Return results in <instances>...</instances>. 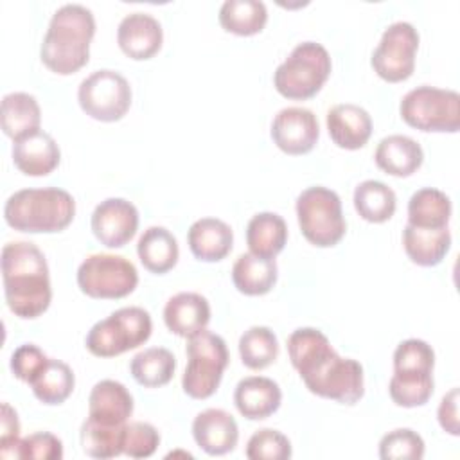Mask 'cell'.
Returning a JSON list of instances; mask_svg holds the SVG:
<instances>
[{
    "label": "cell",
    "mask_w": 460,
    "mask_h": 460,
    "mask_svg": "<svg viewBox=\"0 0 460 460\" xmlns=\"http://www.w3.org/2000/svg\"><path fill=\"white\" fill-rule=\"evenodd\" d=\"M288 354L311 394L349 406L363 397L361 363L341 358L320 329L300 327L293 331L288 338Z\"/></svg>",
    "instance_id": "obj_1"
},
{
    "label": "cell",
    "mask_w": 460,
    "mask_h": 460,
    "mask_svg": "<svg viewBox=\"0 0 460 460\" xmlns=\"http://www.w3.org/2000/svg\"><path fill=\"white\" fill-rule=\"evenodd\" d=\"M2 280L7 307L14 316H41L52 300L49 264L43 252L29 241H13L2 248Z\"/></svg>",
    "instance_id": "obj_2"
},
{
    "label": "cell",
    "mask_w": 460,
    "mask_h": 460,
    "mask_svg": "<svg viewBox=\"0 0 460 460\" xmlns=\"http://www.w3.org/2000/svg\"><path fill=\"white\" fill-rule=\"evenodd\" d=\"M95 36L93 13L81 4H65L50 18L43 36L40 58L54 74L70 75L90 59V43Z\"/></svg>",
    "instance_id": "obj_3"
},
{
    "label": "cell",
    "mask_w": 460,
    "mask_h": 460,
    "mask_svg": "<svg viewBox=\"0 0 460 460\" xmlns=\"http://www.w3.org/2000/svg\"><path fill=\"white\" fill-rule=\"evenodd\" d=\"M75 216V201L59 187L22 189L4 205L5 223L25 234H56L65 230Z\"/></svg>",
    "instance_id": "obj_4"
},
{
    "label": "cell",
    "mask_w": 460,
    "mask_h": 460,
    "mask_svg": "<svg viewBox=\"0 0 460 460\" xmlns=\"http://www.w3.org/2000/svg\"><path fill=\"white\" fill-rule=\"evenodd\" d=\"M332 70L327 49L316 41L298 43L273 74L275 90L293 101L314 97Z\"/></svg>",
    "instance_id": "obj_5"
},
{
    "label": "cell",
    "mask_w": 460,
    "mask_h": 460,
    "mask_svg": "<svg viewBox=\"0 0 460 460\" xmlns=\"http://www.w3.org/2000/svg\"><path fill=\"white\" fill-rule=\"evenodd\" d=\"M153 332L151 314L138 307H120L92 325L86 334V349L97 358H115L144 345Z\"/></svg>",
    "instance_id": "obj_6"
},
{
    "label": "cell",
    "mask_w": 460,
    "mask_h": 460,
    "mask_svg": "<svg viewBox=\"0 0 460 460\" xmlns=\"http://www.w3.org/2000/svg\"><path fill=\"white\" fill-rule=\"evenodd\" d=\"M187 340V367L181 388L192 399H208L219 388L230 361L226 343L219 334L207 329Z\"/></svg>",
    "instance_id": "obj_7"
},
{
    "label": "cell",
    "mask_w": 460,
    "mask_h": 460,
    "mask_svg": "<svg viewBox=\"0 0 460 460\" xmlns=\"http://www.w3.org/2000/svg\"><path fill=\"white\" fill-rule=\"evenodd\" d=\"M295 208L300 232L311 244L331 248L343 239L347 223L341 199L334 190L322 185L307 187L298 194Z\"/></svg>",
    "instance_id": "obj_8"
},
{
    "label": "cell",
    "mask_w": 460,
    "mask_h": 460,
    "mask_svg": "<svg viewBox=\"0 0 460 460\" xmlns=\"http://www.w3.org/2000/svg\"><path fill=\"white\" fill-rule=\"evenodd\" d=\"M401 119L426 133H456L460 129V95L429 84L410 90L399 104Z\"/></svg>",
    "instance_id": "obj_9"
},
{
    "label": "cell",
    "mask_w": 460,
    "mask_h": 460,
    "mask_svg": "<svg viewBox=\"0 0 460 460\" xmlns=\"http://www.w3.org/2000/svg\"><path fill=\"white\" fill-rule=\"evenodd\" d=\"M138 284L135 264L113 253L88 255L77 268V286L90 298L117 300L131 295Z\"/></svg>",
    "instance_id": "obj_10"
},
{
    "label": "cell",
    "mask_w": 460,
    "mask_h": 460,
    "mask_svg": "<svg viewBox=\"0 0 460 460\" xmlns=\"http://www.w3.org/2000/svg\"><path fill=\"white\" fill-rule=\"evenodd\" d=\"M77 101L88 117L101 122H117L131 106V86L115 70H95L81 81Z\"/></svg>",
    "instance_id": "obj_11"
},
{
    "label": "cell",
    "mask_w": 460,
    "mask_h": 460,
    "mask_svg": "<svg viewBox=\"0 0 460 460\" xmlns=\"http://www.w3.org/2000/svg\"><path fill=\"white\" fill-rule=\"evenodd\" d=\"M419 49V32L408 22L388 25L372 52L370 65L386 83L406 81L415 70V54Z\"/></svg>",
    "instance_id": "obj_12"
},
{
    "label": "cell",
    "mask_w": 460,
    "mask_h": 460,
    "mask_svg": "<svg viewBox=\"0 0 460 460\" xmlns=\"http://www.w3.org/2000/svg\"><path fill=\"white\" fill-rule=\"evenodd\" d=\"M271 140L286 155L298 156L313 151L320 137L316 115L300 106L282 108L271 122Z\"/></svg>",
    "instance_id": "obj_13"
},
{
    "label": "cell",
    "mask_w": 460,
    "mask_h": 460,
    "mask_svg": "<svg viewBox=\"0 0 460 460\" xmlns=\"http://www.w3.org/2000/svg\"><path fill=\"white\" fill-rule=\"evenodd\" d=\"M92 232L108 248H122L138 230V210L124 198H108L92 212Z\"/></svg>",
    "instance_id": "obj_14"
},
{
    "label": "cell",
    "mask_w": 460,
    "mask_h": 460,
    "mask_svg": "<svg viewBox=\"0 0 460 460\" xmlns=\"http://www.w3.org/2000/svg\"><path fill=\"white\" fill-rule=\"evenodd\" d=\"M164 31L160 22L147 13H131L117 27V43L120 50L135 59H151L162 47Z\"/></svg>",
    "instance_id": "obj_15"
},
{
    "label": "cell",
    "mask_w": 460,
    "mask_h": 460,
    "mask_svg": "<svg viewBox=\"0 0 460 460\" xmlns=\"http://www.w3.org/2000/svg\"><path fill=\"white\" fill-rule=\"evenodd\" d=\"M192 437L196 444L212 456L230 453L239 440L235 419L221 408H207L192 420Z\"/></svg>",
    "instance_id": "obj_16"
},
{
    "label": "cell",
    "mask_w": 460,
    "mask_h": 460,
    "mask_svg": "<svg viewBox=\"0 0 460 460\" xmlns=\"http://www.w3.org/2000/svg\"><path fill=\"white\" fill-rule=\"evenodd\" d=\"M327 131L331 140L349 151L361 149L372 135L370 113L352 102L336 104L327 111Z\"/></svg>",
    "instance_id": "obj_17"
},
{
    "label": "cell",
    "mask_w": 460,
    "mask_h": 460,
    "mask_svg": "<svg viewBox=\"0 0 460 460\" xmlns=\"http://www.w3.org/2000/svg\"><path fill=\"white\" fill-rule=\"evenodd\" d=\"M167 329L181 338H190L207 329L210 322L208 300L194 291H181L171 296L164 307Z\"/></svg>",
    "instance_id": "obj_18"
},
{
    "label": "cell",
    "mask_w": 460,
    "mask_h": 460,
    "mask_svg": "<svg viewBox=\"0 0 460 460\" xmlns=\"http://www.w3.org/2000/svg\"><path fill=\"white\" fill-rule=\"evenodd\" d=\"M61 162V151L52 135L36 131L13 144V164L25 176H47Z\"/></svg>",
    "instance_id": "obj_19"
},
{
    "label": "cell",
    "mask_w": 460,
    "mask_h": 460,
    "mask_svg": "<svg viewBox=\"0 0 460 460\" xmlns=\"http://www.w3.org/2000/svg\"><path fill=\"white\" fill-rule=\"evenodd\" d=\"M234 402L244 419L262 420L280 408L282 390L270 377L250 376L237 383Z\"/></svg>",
    "instance_id": "obj_20"
},
{
    "label": "cell",
    "mask_w": 460,
    "mask_h": 460,
    "mask_svg": "<svg viewBox=\"0 0 460 460\" xmlns=\"http://www.w3.org/2000/svg\"><path fill=\"white\" fill-rule=\"evenodd\" d=\"M135 408L129 390L113 379L93 385L88 397V417L104 424H126Z\"/></svg>",
    "instance_id": "obj_21"
},
{
    "label": "cell",
    "mask_w": 460,
    "mask_h": 460,
    "mask_svg": "<svg viewBox=\"0 0 460 460\" xmlns=\"http://www.w3.org/2000/svg\"><path fill=\"white\" fill-rule=\"evenodd\" d=\"M187 243L198 261L217 262L230 253L234 232L230 225L217 217H201L190 225Z\"/></svg>",
    "instance_id": "obj_22"
},
{
    "label": "cell",
    "mask_w": 460,
    "mask_h": 460,
    "mask_svg": "<svg viewBox=\"0 0 460 460\" xmlns=\"http://www.w3.org/2000/svg\"><path fill=\"white\" fill-rule=\"evenodd\" d=\"M374 160L383 172L408 178L422 165L424 151L417 140L406 135H388L377 144Z\"/></svg>",
    "instance_id": "obj_23"
},
{
    "label": "cell",
    "mask_w": 460,
    "mask_h": 460,
    "mask_svg": "<svg viewBox=\"0 0 460 460\" xmlns=\"http://www.w3.org/2000/svg\"><path fill=\"white\" fill-rule=\"evenodd\" d=\"M402 246L411 262L431 268L442 262L451 248V232L444 228H417L406 225L402 230Z\"/></svg>",
    "instance_id": "obj_24"
},
{
    "label": "cell",
    "mask_w": 460,
    "mask_h": 460,
    "mask_svg": "<svg viewBox=\"0 0 460 460\" xmlns=\"http://www.w3.org/2000/svg\"><path fill=\"white\" fill-rule=\"evenodd\" d=\"M279 268L275 259L259 257L255 253H243L232 266V282L239 293L248 296H261L277 284Z\"/></svg>",
    "instance_id": "obj_25"
},
{
    "label": "cell",
    "mask_w": 460,
    "mask_h": 460,
    "mask_svg": "<svg viewBox=\"0 0 460 460\" xmlns=\"http://www.w3.org/2000/svg\"><path fill=\"white\" fill-rule=\"evenodd\" d=\"M2 129L13 142L40 131L41 110L34 95L13 92L2 97Z\"/></svg>",
    "instance_id": "obj_26"
},
{
    "label": "cell",
    "mask_w": 460,
    "mask_h": 460,
    "mask_svg": "<svg viewBox=\"0 0 460 460\" xmlns=\"http://www.w3.org/2000/svg\"><path fill=\"white\" fill-rule=\"evenodd\" d=\"M137 253L147 271L164 275L176 266L180 248L176 237L165 226H149L137 243Z\"/></svg>",
    "instance_id": "obj_27"
},
{
    "label": "cell",
    "mask_w": 460,
    "mask_h": 460,
    "mask_svg": "<svg viewBox=\"0 0 460 460\" xmlns=\"http://www.w3.org/2000/svg\"><path fill=\"white\" fill-rule=\"evenodd\" d=\"M288 225L275 212L255 214L246 226V244L252 253L266 259H275L286 246Z\"/></svg>",
    "instance_id": "obj_28"
},
{
    "label": "cell",
    "mask_w": 460,
    "mask_h": 460,
    "mask_svg": "<svg viewBox=\"0 0 460 460\" xmlns=\"http://www.w3.org/2000/svg\"><path fill=\"white\" fill-rule=\"evenodd\" d=\"M451 199L446 192L424 187L411 194L408 201V225L417 228H444L451 219Z\"/></svg>",
    "instance_id": "obj_29"
},
{
    "label": "cell",
    "mask_w": 460,
    "mask_h": 460,
    "mask_svg": "<svg viewBox=\"0 0 460 460\" xmlns=\"http://www.w3.org/2000/svg\"><path fill=\"white\" fill-rule=\"evenodd\" d=\"M29 386L32 388V394L40 402L56 406L65 402L72 395L75 377L72 368L65 361L49 358Z\"/></svg>",
    "instance_id": "obj_30"
},
{
    "label": "cell",
    "mask_w": 460,
    "mask_h": 460,
    "mask_svg": "<svg viewBox=\"0 0 460 460\" xmlns=\"http://www.w3.org/2000/svg\"><path fill=\"white\" fill-rule=\"evenodd\" d=\"M176 370V358L169 349L149 347L133 356L129 372L133 379L146 388H160L167 385Z\"/></svg>",
    "instance_id": "obj_31"
},
{
    "label": "cell",
    "mask_w": 460,
    "mask_h": 460,
    "mask_svg": "<svg viewBox=\"0 0 460 460\" xmlns=\"http://www.w3.org/2000/svg\"><path fill=\"white\" fill-rule=\"evenodd\" d=\"M219 23L237 36L259 34L268 22V9L261 0H226L219 7Z\"/></svg>",
    "instance_id": "obj_32"
},
{
    "label": "cell",
    "mask_w": 460,
    "mask_h": 460,
    "mask_svg": "<svg viewBox=\"0 0 460 460\" xmlns=\"http://www.w3.org/2000/svg\"><path fill=\"white\" fill-rule=\"evenodd\" d=\"M354 208L368 223H385L395 214L397 198L386 183L365 180L354 189Z\"/></svg>",
    "instance_id": "obj_33"
},
{
    "label": "cell",
    "mask_w": 460,
    "mask_h": 460,
    "mask_svg": "<svg viewBox=\"0 0 460 460\" xmlns=\"http://www.w3.org/2000/svg\"><path fill=\"white\" fill-rule=\"evenodd\" d=\"M126 424H104L86 417L79 431L83 451L88 456L101 460L119 456L124 451Z\"/></svg>",
    "instance_id": "obj_34"
},
{
    "label": "cell",
    "mask_w": 460,
    "mask_h": 460,
    "mask_svg": "<svg viewBox=\"0 0 460 460\" xmlns=\"http://www.w3.org/2000/svg\"><path fill=\"white\" fill-rule=\"evenodd\" d=\"M433 388V372L394 370V376L388 383V394L392 401L402 408L424 406L431 399Z\"/></svg>",
    "instance_id": "obj_35"
},
{
    "label": "cell",
    "mask_w": 460,
    "mask_h": 460,
    "mask_svg": "<svg viewBox=\"0 0 460 460\" xmlns=\"http://www.w3.org/2000/svg\"><path fill=\"white\" fill-rule=\"evenodd\" d=\"M239 356L246 368L262 370L279 356V340L270 327L253 325L239 338Z\"/></svg>",
    "instance_id": "obj_36"
},
{
    "label": "cell",
    "mask_w": 460,
    "mask_h": 460,
    "mask_svg": "<svg viewBox=\"0 0 460 460\" xmlns=\"http://www.w3.org/2000/svg\"><path fill=\"white\" fill-rule=\"evenodd\" d=\"M4 458H38V460H59L63 458V442L49 431H36L18 442L2 447Z\"/></svg>",
    "instance_id": "obj_37"
},
{
    "label": "cell",
    "mask_w": 460,
    "mask_h": 460,
    "mask_svg": "<svg viewBox=\"0 0 460 460\" xmlns=\"http://www.w3.org/2000/svg\"><path fill=\"white\" fill-rule=\"evenodd\" d=\"M426 444L422 437L410 428H397L388 431L379 440V456L383 460H420Z\"/></svg>",
    "instance_id": "obj_38"
},
{
    "label": "cell",
    "mask_w": 460,
    "mask_h": 460,
    "mask_svg": "<svg viewBox=\"0 0 460 460\" xmlns=\"http://www.w3.org/2000/svg\"><path fill=\"white\" fill-rule=\"evenodd\" d=\"M291 453L289 438L273 428L255 431L246 444V456L250 460H288Z\"/></svg>",
    "instance_id": "obj_39"
},
{
    "label": "cell",
    "mask_w": 460,
    "mask_h": 460,
    "mask_svg": "<svg viewBox=\"0 0 460 460\" xmlns=\"http://www.w3.org/2000/svg\"><path fill=\"white\" fill-rule=\"evenodd\" d=\"M435 352L424 340L410 338L397 345L394 352V370L433 372Z\"/></svg>",
    "instance_id": "obj_40"
},
{
    "label": "cell",
    "mask_w": 460,
    "mask_h": 460,
    "mask_svg": "<svg viewBox=\"0 0 460 460\" xmlns=\"http://www.w3.org/2000/svg\"><path fill=\"white\" fill-rule=\"evenodd\" d=\"M160 446V433L149 422H129L124 431V455L131 458H147Z\"/></svg>",
    "instance_id": "obj_41"
},
{
    "label": "cell",
    "mask_w": 460,
    "mask_h": 460,
    "mask_svg": "<svg viewBox=\"0 0 460 460\" xmlns=\"http://www.w3.org/2000/svg\"><path fill=\"white\" fill-rule=\"evenodd\" d=\"M47 359L49 358L38 345L23 343L18 349H14V352L11 354L9 367L16 379L31 385V381L38 376V372L43 368Z\"/></svg>",
    "instance_id": "obj_42"
},
{
    "label": "cell",
    "mask_w": 460,
    "mask_h": 460,
    "mask_svg": "<svg viewBox=\"0 0 460 460\" xmlns=\"http://www.w3.org/2000/svg\"><path fill=\"white\" fill-rule=\"evenodd\" d=\"M458 397L460 392L458 388H451L440 401L438 410H437V419L440 428L453 435L458 437L460 435V424H458Z\"/></svg>",
    "instance_id": "obj_43"
},
{
    "label": "cell",
    "mask_w": 460,
    "mask_h": 460,
    "mask_svg": "<svg viewBox=\"0 0 460 460\" xmlns=\"http://www.w3.org/2000/svg\"><path fill=\"white\" fill-rule=\"evenodd\" d=\"M20 440V420L16 410L9 402H2L0 413V449Z\"/></svg>",
    "instance_id": "obj_44"
}]
</instances>
